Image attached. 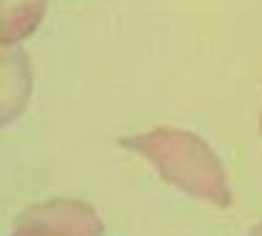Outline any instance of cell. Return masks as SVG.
Wrapping results in <instances>:
<instances>
[{
	"label": "cell",
	"instance_id": "6da1fadb",
	"mask_svg": "<svg viewBox=\"0 0 262 236\" xmlns=\"http://www.w3.org/2000/svg\"><path fill=\"white\" fill-rule=\"evenodd\" d=\"M125 148L143 155L160 177L189 197L215 207L229 208L233 193L221 158L210 144L194 132L176 127H157L120 141Z\"/></svg>",
	"mask_w": 262,
	"mask_h": 236
},
{
	"label": "cell",
	"instance_id": "7a4b0ae2",
	"mask_svg": "<svg viewBox=\"0 0 262 236\" xmlns=\"http://www.w3.org/2000/svg\"><path fill=\"white\" fill-rule=\"evenodd\" d=\"M11 236H104V224L87 202L51 198L21 212Z\"/></svg>",
	"mask_w": 262,
	"mask_h": 236
},
{
	"label": "cell",
	"instance_id": "3957f363",
	"mask_svg": "<svg viewBox=\"0 0 262 236\" xmlns=\"http://www.w3.org/2000/svg\"><path fill=\"white\" fill-rule=\"evenodd\" d=\"M33 71L21 47L0 49V127L23 115L32 97Z\"/></svg>",
	"mask_w": 262,
	"mask_h": 236
},
{
	"label": "cell",
	"instance_id": "277c9868",
	"mask_svg": "<svg viewBox=\"0 0 262 236\" xmlns=\"http://www.w3.org/2000/svg\"><path fill=\"white\" fill-rule=\"evenodd\" d=\"M49 0H0V46L12 47L42 23Z\"/></svg>",
	"mask_w": 262,
	"mask_h": 236
},
{
	"label": "cell",
	"instance_id": "5b68a950",
	"mask_svg": "<svg viewBox=\"0 0 262 236\" xmlns=\"http://www.w3.org/2000/svg\"><path fill=\"white\" fill-rule=\"evenodd\" d=\"M248 236H262V222H260V224L254 226V228H252V231H250V234H248Z\"/></svg>",
	"mask_w": 262,
	"mask_h": 236
},
{
	"label": "cell",
	"instance_id": "8992f818",
	"mask_svg": "<svg viewBox=\"0 0 262 236\" xmlns=\"http://www.w3.org/2000/svg\"><path fill=\"white\" fill-rule=\"evenodd\" d=\"M260 132H262V113H260Z\"/></svg>",
	"mask_w": 262,
	"mask_h": 236
}]
</instances>
